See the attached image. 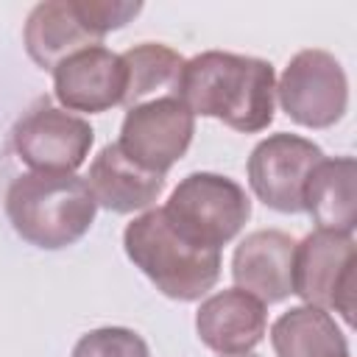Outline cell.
I'll return each mask as SVG.
<instances>
[{
    "instance_id": "5",
    "label": "cell",
    "mask_w": 357,
    "mask_h": 357,
    "mask_svg": "<svg viewBox=\"0 0 357 357\" xmlns=\"http://www.w3.org/2000/svg\"><path fill=\"white\" fill-rule=\"evenodd\" d=\"M357 248L354 237L343 231L315 229L293 254V293L318 310H335L354 324V287H357Z\"/></svg>"
},
{
    "instance_id": "2",
    "label": "cell",
    "mask_w": 357,
    "mask_h": 357,
    "mask_svg": "<svg viewBox=\"0 0 357 357\" xmlns=\"http://www.w3.org/2000/svg\"><path fill=\"white\" fill-rule=\"evenodd\" d=\"M98 204L75 173H22L6 190V215L14 231L45 251L78 243L95 223Z\"/></svg>"
},
{
    "instance_id": "1",
    "label": "cell",
    "mask_w": 357,
    "mask_h": 357,
    "mask_svg": "<svg viewBox=\"0 0 357 357\" xmlns=\"http://www.w3.org/2000/svg\"><path fill=\"white\" fill-rule=\"evenodd\" d=\"M176 98L192 114L215 117L243 134H257L273 123L276 75L265 59L206 50L184 61Z\"/></svg>"
},
{
    "instance_id": "17",
    "label": "cell",
    "mask_w": 357,
    "mask_h": 357,
    "mask_svg": "<svg viewBox=\"0 0 357 357\" xmlns=\"http://www.w3.org/2000/svg\"><path fill=\"white\" fill-rule=\"evenodd\" d=\"M123 67H126V95H123V106H137L153 98H165V95H176L178 78H181V67L184 59L159 42H142L128 47L126 53H120Z\"/></svg>"
},
{
    "instance_id": "19",
    "label": "cell",
    "mask_w": 357,
    "mask_h": 357,
    "mask_svg": "<svg viewBox=\"0 0 357 357\" xmlns=\"http://www.w3.org/2000/svg\"><path fill=\"white\" fill-rule=\"evenodd\" d=\"M73 8L78 20L84 22V28L95 39H103L109 31H117L126 22H131L142 11V3L137 0L134 3L131 0H73Z\"/></svg>"
},
{
    "instance_id": "3",
    "label": "cell",
    "mask_w": 357,
    "mask_h": 357,
    "mask_svg": "<svg viewBox=\"0 0 357 357\" xmlns=\"http://www.w3.org/2000/svg\"><path fill=\"white\" fill-rule=\"evenodd\" d=\"M126 257L139 268L159 293L176 301H198L220 276V251L184 237L162 206L142 212L123 231Z\"/></svg>"
},
{
    "instance_id": "11",
    "label": "cell",
    "mask_w": 357,
    "mask_h": 357,
    "mask_svg": "<svg viewBox=\"0 0 357 357\" xmlns=\"http://www.w3.org/2000/svg\"><path fill=\"white\" fill-rule=\"evenodd\" d=\"M296 240L279 229H259L240 240L231 257L234 284L262 304L284 301L293 293Z\"/></svg>"
},
{
    "instance_id": "14",
    "label": "cell",
    "mask_w": 357,
    "mask_h": 357,
    "mask_svg": "<svg viewBox=\"0 0 357 357\" xmlns=\"http://www.w3.org/2000/svg\"><path fill=\"white\" fill-rule=\"evenodd\" d=\"M22 45L31 61L42 70H56L67 56L100 45L78 20L73 0H45L31 8L22 31Z\"/></svg>"
},
{
    "instance_id": "13",
    "label": "cell",
    "mask_w": 357,
    "mask_h": 357,
    "mask_svg": "<svg viewBox=\"0 0 357 357\" xmlns=\"http://www.w3.org/2000/svg\"><path fill=\"white\" fill-rule=\"evenodd\" d=\"M84 181H86L95 204L109 212H117V215L148 209L151 204H156V198L165 190V176L134 165L117 148V142L106 145L92 159L89 176Z\"/></svg>"
},
{
    "instance_id": "10",
    "label": "cell",
    "mask_w": 357,
    "mask_h": 357,
    "mask_svg": "<svg viewBox=\"0 0 357 357\" xmlns=\"http://www.w3.org/2000/svg\"><path fill=\"white\" fill-rule=\"evenodd\" d=\"M53 92L67 112H106L123 103L126 95V67L120 53L103 45L84 47L53 70Z\"/></svg>"
},
{
    "instance_id": "12",
    "label": "cell",
    "mask_w": 357,
    "mask_h": 357,
    "mask_svg": "<svg viewBox=\"0 0 357 357\" xmlns=\"http://www.w3.org/2000/svg\"><path fill=\"white\" fill-rule=\"evenodd\" d=\"M268 329V312L259 298L231 287L201 301L195 332L204 346L218 354H248Z\"/></svg>"
},
{
    "instance_id": "20",
    "label": "cell",
    "mask_w": 357,
    "mask_h": 357,
    "mask_svg": "<svg viewBox=\"0 0 357 357\" xmlns=\"http://www.w3.org/2000/svg\"><path fill=\"white\" fill-rule=\"evenodd\" d=\"M220 357H257V354H220Z\"/></svg>"
},
{
    "instance_id": "4",
    "label": "cell",
    "mask_w": 357,
    "mask_h": 357,
    "mask_svg": "<svg viewBox=\"0 0 357 357\" xmlns=\"http://www.w3.org/2000/svg\"><path fill=\"white\" fill-rule=\"evenodd\" d=\"M162 209L184 237L215 251L231 243L251 218L245 190L220 173H190Z\"/></svg>"
},
{
    "instance_id": "6",
    "label": "cell",
    "mask_w": 357,
    "mask_h": 357,
    "mask_svg": "<svg viewBox=\"0 0 357 357\" xmlns=\"http://www.w3.org/2000/svg\"><path fill=\"white\" fill-rule=\"evenodd\" d=\"M276 98L284 114L298 126L329 128L346 114L349 81L332 53L307 47L287 61L276 84Z\"/></svg>"
},
{
    "instance_id": "7",
    "label": "cell",
    "mask_w": 357,
    "mask_h": 357,
    "mask_svg": "<svg viewBox=\"0 0 357 357\" xmlns=\"http://www.w3.org/2000/svg\"><path fill=\"white\" fill-rule=\"evenodd\" d=\"M195 114L176 98H153L126 112L117 148L142 170L165 176L190 148Z\"/></svg>"
},
{
    "instance_id": "9",
    "label": "cell",
    "mask_w": 357,
    "mask_h": 357,
    "mask_svg": "<svg viewBox=\"0 0 357 357\" xmlns=\"http://www.w3.org/2000/svg\"><path fill=\"white\" fill-rule=\"evenodd\" d=\"M324 151L298 134H271L248 156V184L254 195L284 215L304 212V184Z\"/></svg>"
},
{
    "instance_id": "15",
    "label": "cell",
    "mask_w": 357,
    "mask_h": 357,
    "mask_svg": "<svg viewBox=\"0 0 357 357\" xmlns=\"http://www.w3.org/2000/svg\"><path fill=\"white\" fill-rule=\"evenodd\" d=\"M354 178L357 162L351 156L321 159L307 184H304V212L318 223V229L351 234L357 223V201H354Z\"/></svg>"
},
{
    "instance_id": "18",
    "label": "cell",
    "mask_w": 357,
    "mask_h": 357,
    "mask_svg": "<svg viewBox=\"0 0 357 357\" xmlns=\"http://www.w3.org/2000/svg\"><path fill=\"white\" fill-rule=\"evenodd\" d=\"M73 357H151L148 343L126 326H100L86 335L73 349Z\"/></svg>"
},
{
    "instance_id": "8",
    "label": "cell",
    "mask_w": 357,
    "mask_h": 357,
    "mask_svg": "<svg viewBox=\"0 0 357 357\" xmlns=\"http://www.w3.org/2000/svg\"><path fill=\"white\" fill-rule=\"evenodd\" d=\"M11 142L33 173H75L89 156L95 131L84 117L42 100L14 123Z\"/></svg>"
},
{
    "instance_id": "16",
    "label": "cell",
    "mask_w": 357,
    "mask_h": 357,
    "mask_svg": "<svg viewBox=\"0 0 357 357\" xmlns=\"http://www.w3.org/2000/svg\"><path fill=\"white\" fill-rule=\"evenodd\" d=\"M276 357H351L343 329L326 310L301 304L282 312L271 326Z\"/></svg>"
}]
</instances>
